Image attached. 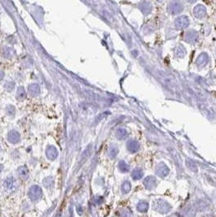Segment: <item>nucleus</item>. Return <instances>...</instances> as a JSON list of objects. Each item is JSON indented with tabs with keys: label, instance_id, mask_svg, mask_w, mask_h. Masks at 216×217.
<instances>
[{
	"label": "nucleus",
	"instance_id": "nucleus-1",
	"mask_svg": "<svg viewBox=\"0 0 216 217\" xmlns=\"http://www.w3.org/2000/svg\"><path fill=\"white\" fill-rule=\"evenodd\" d=\"M153 208L159 213L167 214L171 211L172 207L167 202L162 200V199H157L154 202Z\"/></svg>",
	"mask_w": 216,
	"mask_h": 217
},
{
	"label": "nucleus",
	"instance_id": "nucleus-2",
	"mask_svg": "<svg viewBox=\"0 0 216 217\" xmlns=\"http://www.w3.org/2000/svg\"><path fill=\"white\" fill-rule=\"evenodd\" d=\"M29 197L32 201H37L42 196V190L38 185H33L29 190Z\"/></svg>",
	"mask_w": 216,
	"mask_h": 217
},
{
	"label": "nucleus",
	"instance_id": "nucleus-3",
	"mask_svg": "<svg viewBox=\"0 0 216 217\" xmlns=\"http://www.w3.org/2000/svg\"><path fill=\"white\" fill-rule=\"evenodd\" d=\"M46 155L50 160H54L58 157L59 153L56 147H54V146H48L46 150Z\"/></svg>",
	"mask_w": 216,
	"mask_h": 217
},
{
	"label": "nucleus",
	"instance_id": "nucleus-4",
	"mask_svg": "<svg viewBox=\"0 0 216 217\" xmlns=\"http://www.w3.org/2000/svg\"><path fill=\"white\" fill-rule=\"evenodd\" d=\"M7 140L11 144H16V143L20 142V133L17 132V131H16V130H11L8 133Z\"/></svg>",
	"mask_w": 216,
	"mask_h": 217
},
{
	"label": "nucleus",
	"instance_id": "nucleus-5",
	"mask_svg": "<svg viewBox=\"0 0 216 217\" xmlns=\"http://www.w3.org/2000/svg\"><path fill=\"white\" fill-rule=\"evenodd\" d=\"M4 186L7 190H14L16 187V180L13 176H9L4 181Z\"/></svg>",
	"mask_w": 216,
	"mask_h": 217
},
{
	"label": "nucleus",
	"instance_id": "nucleus-6",
	"mask_svg": "<svg viewBox=\"0 0 216 217\" xmlns=\"http://www.w3.org/2000/svg\"><path fill=\"white\" fill-rule=\"evenodd\" d=\"M144 185L147 190H152L156 186V180L153 176H148L144 180Z\"/></svg>",
	"mask_w": 216,
	"mask_h": 217
},
{
	"label": "nucleus",
	"instance_id": "nucleus-7",
	"mask_svg": "<svg viewBox=\"0 0 216 217\" xmlns=\"http://www.w3.org/2000/svg\"><path fill=\"white\" fill-rule=\"evenodd\" d=\"M29 92L32 97H36L40 94V87L37 84H32L29 86Z\"/></svg>",
	"mask_w": 216,
	"mask_h": 217
},
{
	"label": "nucleus",
	"instance_id": "nucleus-8",
	"mask_svg": "<svg viewBox=\"0 0 216 217\" xmlns=\"http://www.w3.org/2000/svg\"><path fill=\"white\" fill-rule=\"evenodd\" d=\"M168 173H169L168 168H167L166 165L162 164V163H161V164L157 168V172H156V173H157L159 176H161V177H164V176H166L167 174H168Z\"/></svg>",
	"mask_w": 216,
	"mask_h": 217
},
{
	"label": "nucleus",
	"instance_id": "nucleus-9",
	"mask_svg": "<svg viewBox=\"0 0 216 217\" xmlns=\"http://www.w3.org/2000/svg\"><path fill=\"white\" fill-rule=\"evenodd\" d=\"M18 174L22 180H27L29 177V170L27 167L20 166L18 168Z\"/></svg>",
	"mask_w": 216,
	"mask_h": 217
},
{
	"label": "nucleus",
	"instance_id": "nucleus-10",
	"mask_svg": "<svg viewBox=\"0 0 216 217\" xmlns=\"http://www.w3.org/2000/svg\"><path fill=\"white\" fill-rule=\"evenodd\" d=\"M149 208V204L147 202H145V201H141L139 202L137 206V209L138 211L140 212H145L147 211Z\"/></svg>",
	"mask_w": 216,
	"mask_h": 217
},
{
	"label": "nucleus",
	"instance_id": "nucleus-11",
	"mask_svg": "<svg viewBox=\"0 0 216 217\" xmlns=\"http://www.w3.org/2000/svg\"><path fill=\"white\" fill-rule=\"evenodd\" d=\"M25 96H26V93H25L24 87L20 86V87L17 89L16 97L18 100H23L25 98Z\"/></svg>",
	"mask_w": 216,
	"mask_h": 217
},
{
	"label": "nucleus",
	"instance_id": "nucleus-12",
	"mask_svg": "<svg viewBox=\"0 0 216 217\" xmlns=\"http://www.w3.org/2000/svg\"><path fill=\"white\" fill-rule=\"evenodd\" d=\"M131 190V184L129 181H124L122 185V192L124 193H128Z\"/></svg>",
	"mask_w": 216,
	"mask_h": 217
},
{
	"label": "nucleus",
	"instance_id": "nucleus-13",
	"mask_svg": "<svg viewBox=\"0 0 216 217\" xmlns=\"http://www.w3.org/2000/svg\"><path fill=\"white\" fill-rule=\"evenodd\" d=\"M142 175H143V173H142V172L140 169H135L132 173V178H133L134 180L141 179L142 177Z\"/></svg>",
	"mask_w": 216,
	"mask_h": 217
},
{
	"label": "nucleus",
	"instance_id": "nucleus-14",
	"mask_svg": "<svg viewBox=\"0 0 216 217\" xmlns=\"http://www.w3.org/2000/svg\"><path fill=\"white\" fill-rule=\"evenodd\" d=\"M53 182H54L53 178L51 176H48V177L45 178L43 180V185L45 187H46V188H49V187H51L53 185Z\"/></svg>",
	"mask_w": 216,
	"mask_h": 217
},
{
	"label": "nucleus",
	"instance_id": "nucleus-15",
	"mask_svg": "<svg viewBox=\"0 0 216 217\" xmlns=\"http://www.w3.org/2000/svg\"><path fill=\"white\" fill-rule=\"evenodd\" d=\"M13 54H14V52H13V50H12V49H11V48H9V47H6L5 49H4V57H6V58L12 57Z\"/></svg>",
	"mask_w": 216,
	"mask_h": 217
},
{
	"label": "nucleus",
	"instance_id": "nucleus-16",
	"mask_svg": "<svg viewBox=\"0 0 216 217\" xmlns=\"http://www.w3.org/2000/svg\"><path fill=\"white\" fill-rule=\"evenodd\" d=\"M15 87V83L13 82H7L4 85V89L8 92H11Z\"/></svg>",
	"mask_w": 216,
	"mask_h": 217
},
{
	"label": "nucleus",
	"instance_id": "nucleus-17",
	"mask_svg": "<svg viewBox=\"0 0 216 217\" xmlns=\"http://www.w3.org/2000/svg\"><path fill=\"white\" fill-rule=\"evenodd\" d=\"M119 214H120V216L121 217H130L131 216V211L127 209V208H124V209H121L120 211H119Z\"/></svg>",
	"mask_w": 216,
	"mask_h": 217
},
{
	"label": "nucleus",
	"instance_id": "nucleus-18",
	"mask_svg": "<svg viewBox=\"0 0 216 217\" xmlns=\"http://www.w3.org/2000/svg\"><path fill=\"white\" fill-rule=\"evenodd\" d=\"M119 170H120L121 172L124 173V172H128V167L124 161H120L119 163Z\"/></svg>",
	"mask_w": 216,
	"mask_h": 217
},
{
	"label": "nucleus",
	"instance_id": "nucleus-19",
	"mask_svg": "<svg viewBox=\"0 0 216 217\" xmlns=\"http://www.w3.org/2000/svg\"><path fill=\"white\" fill-rule=\"evenodd\" d=\"M7 113L11 116H14L15 115V108L12 106H8L7 107Z\"/></svg>",
	"mask_w": 216,
	"mask_h": 217
},
{
	"label": "nucleus",
	"instance_id": "nucleus-20",
	"mask_svg": "<svg viewBox=\"0 0 216 217\" xmlns=\"http://www.w3.org/2000/svg\"><path fill=\"white\" fill-rule=\"evenodd\" d=\"M102 202H103V198H102V197L99 196V197H97V198H95V203L96 204H101Z\"/></svg>",
	"mask_w": 216,
	"mask_h": 217
},
{
	"label": "nucleus",
	"instance_id": "nucleus-21",
	"mask_svg": "<svg viewBox=\"0 0 216 217\" xmlns=\"http://www.w3.org/2000/svg\"><path fill=\"white\" fill-rule=\"evenodd\" d=\"M77 213L79 215H82V212H83V209H82V207L81 205H77Z\"/></svg>",
	"mask_w": 216,
	"mask_h": 217
},
{
	"label": "nucleus",
	"instance_id": "nucleus-22",
	"mask_svg": "<svg viewBox=\"0 0 216 217\" xmlns=\"http://www.w3.org/2000/svg\"><path fill=\"white\" fill-rule=\"evenodd\" d=\"M4 77V72L3 71H0V80H2Z\"/></svg>",
	"mask_w": 216,
	"mask_h": 217
},
{
	"label": "nucleus",
	"instance_id": "nucleus-23",
	"mask_svg": "<svg viewBox=\"0 0 216 217\" xmlns=\"http://www.w3.org/2000/svg\"><path fill=\"white\" fill-rule=\"evenodd\" d=\"M3 168H4V166H3L2 164H0V173H1V172L3 171Z\"/></svg>",
	"mask_w": 216,
	"mask_h": 217
}]
</instances>
